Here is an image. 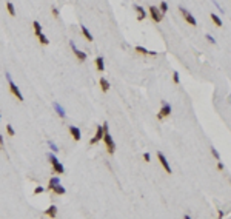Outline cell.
<instances>
[{"label": "cell", "mask_w": 231, "mask_h": 219, "mask_svg": "<svg viewBox=\"0 0 231 219\" xmlns=\"http://www.w3.org/2000/svg\"><path fill=\"white\" fill-rule=\"evenodd\" d=\"M103 142H105V145H106L108 153L113 154L114 150H116V145H114V140H113L111 134L108 133V124H103Z\"/></svg>", "instance_id": "1"}, {"label": "cell", "mask_w": 231, "mask_h": 219, "mask_svg": "<svg viewBox=\"0 0 231 219\" xmlns=\"http://www.w3.org/2000/svg\"><path fill=\"white\" fill-rule=\"evenodd\" d=\"M49 162H51V165H52V168H54V171L56 173H59V174H62L63 171H65V168H63V165L57 161V158L54 156V154H49Z\"/></svg>", "instance_id": "2"}, {"label": "cell", "mask_w": 231, "mask_h": 219, "mask_svg": "<svg viewBox=\"0 0 231 219\" xmlns=\"http://www.w3.org/2000/svg\"><path fill=\"white\" fill-rule=\"evenodd\" d=\"M149 14H151V19L154 22H162V19H164V14L160 12V9L157 6H149Z\"/></svg>", "instance_id": "3"}, {"label": "cell", "mask_w": 231, "mask_h": 219, "mask_svg": "<svg viewBox=\"0 0 231 219\" xmlns=\"http://www.w3.org/2000/svg\"><path fill=\"white\" fill-rule=\"evenodd\" d=\"M6 77H8V82H9V88H11V93H12V94H14V96H16V97H17L19 100H23V96L20 94V91H19V88L16 86V83H14V82H12V80H11V76H9V74H6Z\"/></svg>", "instance_id": "4"}, {"label": "cell", "mask_w": 231, "mask_h": 219, "mask_svg": "<svg viewBox=\"0 0 231 219\" xmlns=\"http://www.w3.org/2000/svg\"><path fill=\"white\" fill-rule=\"evenodd\" d=\"M180 12H182V16H183V19L189 23V25H193V27H196V19L193 17V14L189 11H186L183 6H180Z\"/></svg>", "instance_id": "5"}, {"label": "cell", "mask_w": 231, "mask_h": 219, "mask_svg": "<svg viewBox=\"0 0 231 219\" xmlns=\"http://www.w3.org/2000/svg\"><path fill=\"white\" fill-rule=\"evenodd\" d=\"M170 113H171V105L167 104V102H162V110H160V113L157 114V117H159V119H164V117H167Z\"/></svg>", "instance_id": "6"}, {"label": "cell", "mask_w": 231, "mask_h": 219, "mask_svg": "<svg viewBox=\"0 0 231 219\" xmlns=\"http://www.w3.org/2000/svg\"><path fill=\"white\" fill-rule=\"evenodd\" d=\"M102 137H103V127H102V125H99V127H97V133H96V136H94V137L89 140V144H91V145L97 144Z\"/></svg>", "instance_id": "7"}, {"label": "cell", "mask_w": 231, "mask_h": 219, "mask_svg": "<svg viewBox=\"0 0 231 219\" xmlns=\"http://www.w3.org/2000/svg\"><path fill=\"white\" fill-rule=\"evenodd\" d=\"M157 158H159V161H160V164H162V167H164V168H165V171L167 173H171V167L168 165V162H167V158L164 156V153H157Z\"/></svg>", "instance_id": "8"}, {"label": "cell", "mask_w": 231, "mask_h": 219, "mask_svg": "<svg viewBox=\"0 0 231 219\" xmlns=\"http://www.w3.org/2000/svg\"><path fill=\"white\" fill-rule=\"evenodd\" d=\"M70 45H71V48H73V51H74V54H76V57H77V59H79L80 62H85V60H86V54L83 53V51H79V49L76 48L74 42H71Z\"/></svg>", "instance_id": "9"}, {"label": "cell", "mask_w": 231, "mask_h": 219, "mask_svg": "<svg viewBox=\"0 0 231 219\" xmlns=\"http://www.w3.org/2000/svg\"><path fill=\"white\" fill-rule=\"evenodd\" d=\"M49 190L54 191V193H57V195H65V188L59 184H49Z\"/></svg>", "instance_id": "10"}, {"label": "cell", "mask_w": 231, "mask_h": 219, "mask_svg": "<svg viewBox=\"0 0 231 219\" xmlns=\"http://www.w3.org/2000/svg\"><path fill=\"white\" fill-rule=\"evenodd\" d=\"M70 133H71L74 140H80V130L77 127H70Z\"/></svg>", "instance_id": "11"}, {"label": "cell", "mask_w": 231, "mask_h": 219, "mask_svg": "<svg viewBox=\"0 0 231 219\" xmlns=\"http://www.w3.org/2000/svg\"><path fill=\"white\" fill-rule=\"evenodd\" d=\"M136 51L140 53V54H146V56H156V51H148L143 46H136Z\"/></svg>", "instance_id": "12"}, {"label": "cell", "mask_w": 231, "mask_h": 219, "mask_svg": "<svg viewBox=\"0 0 231 219\" xmlns=\"http://www.w3.org/2000/svg\"><path fill=\"white\" fill-rule=\"evenodd\" d=\"M52 107H54V110L57 111V114L60 116V117H65V110L60 107V104H59V102H54V104H52Z\"/></svg>", "instance_id": "13"}, {"label": "cell", "mask_w": 231, "mask_h": 219, "mask_svg": "<svg viewBox=\"0 0 231 219\" xmlns=\"http://www.w3.org/2000/svg\"><path fill=\"white\" fill-rule=\"evenodd\" d=\"M134 8H136V11H137V19H139V20H143L145 16H146V14H145V9H143L142 6H139V5H136Z\"/></svg>", "instance_id": "14"}, {"label": "cell", "mask_w": 231, "mask_h": 219, "mask_svg": "<svg viewBox=\"0 0 231 219\" xmlns=\"http://www.w3.org/2000/svg\"><path fill=\"white\" fill-rule=\"evenodd\" d=\"M100 88H102V91H105V93L110 89V82H108L106 79H103V77L100 79Z\"/></svg>", "instance_id": "15"}, {"label": "cell", "mask_w": 231, "mask_h": 219, "mask_svg": "<svg viewBox=\"0 0 231 219\" xmlns=\"http://www.w3.org/2000/svg\"><path fill=\"white\" fill-rule=\"evenodd\" d=\"M96 67H97L99 71H103L105 65H103V59H102V57H97V59H96Z\"/></svg>", "instance_id": "16"}, {"label": "cell", "mask_w": 231, "mask_h": 219, "mask_svg": "<svg viewBox=\"0 0 231 219\" xmlns=\"http://www.w3.org/2000/svg\"><path fill=\"white\" fill-rule=\"evenodd\" d=\"M56 213H57V208L54 207V205H51V207L46 210V214H48L49 217H54V216H56Z\"/></svg>", "instance_id": "17"}, {"label": "cell", "mask_w": 231, "mask_h": 219, "mask_svg": "<svg viewBox=\"0 0 231 219\" xmlns=\"http://www.w3.org/2000/svg\"><path fill=\"white\" fill-rule=\"evenodd\" d=\"M6 8H8V12H9V16H16V9H14V5H12L11 2L6 3Z\"/></svg>", "instance_id": "18"}, {"label": "cell", "mask_w": 231, "mask_h": 219, "mask_svg": "<svg viewBox=\"0 0 231 219\" xmlns=\"http://www.w3.org/2000/svg\"><path fill=\"white\" fill-rule=\"evenodd\" d=\"M211 20L217 25V27H222V20L219 19V16H217V14H211Z\"/></svg>", "instance_id": "19"}, {"label": "cell", "mask_w": 231, "mask_h": 219, "mask_svg": "<svg viewBox=\"0 0 231 219\" xmlns=\"http://www.w3.org/2000/svg\"><path fill=\"white\" fill-rule=\"evenodd\" d=\"M37 37H39V40H40V43H42V45H48V43H49V40L46 39V36H43L42 33H40Z\"/></svg>", "instance_id": "20"}, {"label": "cell", "mask_w": 231, "mask_h": 219, "mask_svg": "<svg viewBox=\"0 0 231 219\" xmlns=\"http://www.w3.org/2000/svg\"><path fill=\"white\" fill-rule=\"evenodd\" d=\"M33 27H34L36 36H39L40 33H42V27H40V23H39V22H34V23H33Z\"/></svg>", "instance_id": "21"}, {"label": "cell", "mask_w": 231, "mask_h": 219, "mask_svg": "<svg viewBox=\"0 0 231 219\" xmlns=\"http://www.w3.org/2000/svg\"><path fill=\"white\" fill-rule=\"evenodd\" d=\"M82 33H83V36H85V37L88 39V40H89V42L92 40V36H91V33H89V31L86 30V27H82Z\"/></svg>", "instance_id": "22"}, {"label": "cell", "mask_w": 231, "mask_h": 219, "mask_svg": "<svg viewBox=\"0 0 231 219\" xmlns=\"http://www.w3.org/2000/svg\"><path fill=\"white\" fill-rule=\"evenodd\" d=\"M159 9H160L162 14H165V12L168 11V3H167V2H162V3H160V6H159Z\"/></svg>", "instance_id": "23"}, {"label": "cell", "mask_w": 231, "mask_h": 219, "mask_svg": "<svg viewBox=\"0 0 231 219\" xmlns=\"http://www.w3.org/2000/svg\"><path fill=\"white\" fill-rule=\"evenodd\" d=\"M6 131L9 136H14V130H12V125H6Z\"/></svg>", "instance_id": "24"}, {"label": "cell", "mask_w": 231, "mask_h": 219, "mask_svg": "<svg viewBox=\"0 0 231 219\" xmlns=\"http://www.w3.org/2000/svg\"><path fill=\"white\" fill-rule=\"evenodd\" d=\"M59 182H60L59 177H51V181H49V184H59Z\"/></svg>", "instance_id": "25"}, {"label": "cell", "mask_w": 231, "mask_h": 219, "mask_svg": "<svg viewBox=\"0 0 231 219\" xmlns=\"http://www.w3.org/2000/svg\"><path fill=\"white\" fill-rule=\"evenodd\" d=\"M173 80H174L176 83H179V74H177V73H174V74H173Z\"/></svg>", "instance_id": "26"}, {"label": "cell", "mask_w": 231, "mask_h": 219, "mask_svg": "<svg viewBox=\"0 0 231 219\" xmlns=\"http://www.w3.org/2000/svg\"><path fill=\"white\" fill-rule=\"evenodd\" d=\"M48 144H49V147H51V150H52V151H57V145H56V144H52L51 140H49Z\"/></svg>", "instance_id": "27"}, {"label": "cell", "mask_w": 231, "mask_h": 219, "mask_svg": "<svg viewBox=\"0 0 231 219\" xmlns=\"http://www.w3.org/2000/svg\"><path fill=\"white\" fill-rule=\"evenodd\" d=\"M205 37H207V40H208V42H210V43H216V40H214V39H213V37H211V36H210V34H207V36H205Z\"/></svg>", "instance_id": "28"}, {"label": "cell", "mask_w": 231, "mask_h": 219, "mask_svg": "<svg viewBox=\"0 0 231 219\" xmlns=\"http://www.w3.org/2000/svg\"><path fill=\"white\" fill-rule=\"evenodd\" d=\"M211 153L214 154V158H216V159H219V153H217V150H216V148H211Z\"/></svg>", "instance_id": "29"}, {"label": "cell", "mask_w": 231, "mask_h": 219, "mask_svg": "<svg viewBox=\"0 0 231 219\" xmlns=\"http://www.w3.org/2000/svg\"><path fill=\"white\" fill-rule=\"evenodd\" d=\"M143 159H145V162H149V159H151L149 153H145V154H143Z\"/></svg>", "instance_id": "30"}, {"label": "cell", "mask_w": 231, "mask_h": 219, "mask_svg": "<svg viewBox=\"0 0 231 219\" xmlns=\"http://www.w3.org/2000/svg\"><path fill=\"white\" fill-rule=\"evenodd\" d=\"M52 14H54V17H59V9L57 8H52Z\"/></svg>", "instance_id": "31"}, {"label": "cell", "mask_w": 231, "mask_h": 219, "mask_svg": "<svg viewBox=\"0 0 231 219\" xmlns=\"http://www.w3.org/2000/svg\"><path fill=\"white\" fill-rule=\"evenodd\" d=\"M42 191H43V188H42V187H37V188L34 190V193H36V195H39V193H42Z\"/></svg>", "instance_id": "32"}, {"label": "cell", "mask_w": 231, "mask_h": 219, "mask_svg": "<svg viewBox=\"0 0 231 219\" xmlns=\"http://www.w3.org/2000/svg\"><path fill=\"white\" fill-rule=\"evenodd\" d=\"M217 168H219V170H223V164H220V162H219V165H217Z\"/></svg>", "instance_id": "33"}, {"label": "cell", "mask_w": 231, "mask_h": 219, "mask_svg": "<svg viewBox=\"0 0 231 219\" xmlns=\"http://www.w3.org/2000/svg\"><path fill=\"white\" fill-rule=\"evenodd\" d=\"M0 147H3V137H2V134H0Z\"/></svg>", "instance_id": "34"}]
</instances>
